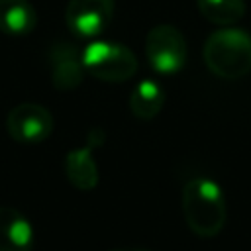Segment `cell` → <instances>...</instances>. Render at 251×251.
I'll use <instances>...</instances> for the list:
<instances>
[{
	"instance_id": "obj_1",
	"label": "cell",
	"mask_w": 251,
	"mask_h": 251,
	"mask_svg": "<svg viewBox=\"0 0 251 251\" xmlns=\"http://www.w3.org/2000/svg\"><path fill=\"white\" fill-rule=\"evenodd\" d=\"M182 214L188 229L198 237H214L226 224V198L218 182L204 176L190 178L182 188Z\"/></svg>"
},
{
	"instance_id": "obj_2",
	"label": "cell",
	"mask_w": 251,
	"mask_h": 251,
	"mask_svg": "<svg viewBox=\"0 0 251 251\" xmlns=\"http://www.w3.org/2000/svg\"><path fill=\"white\" fill-rule=\"evenodd\" d=\"M204 63L212 75L235 80L251 73V35L239 27H220L210 33L204 49Z\"/></svg>"
},
{
	"instance_id": "obj_3",
	"label": "cell",
	"mask_w": 251,
	"mask_h": 251,
	"mask_svg": "<svg viewBox=\"0 0 251 251\" xmlns=\"http://www.w3.org/2000/svg\"><path fill=\"white\" fill-rule=\"evenodd\" d=\"M82 65L88 75L104 82L129 80L137 71L135 53L114 41H92L82 51Z\"/></svg>"
},
{
	"instance_id": "obj_4",
	"label": "cell",
	"mask_w": 251,
	"mask_h": 251,
	"mask_svg": "<svg viewBox=\"0 0 251 251\" xmlns=\"http://www.w3.org/2000/svg\"><path fill=\"white\" fill-rule=\"evenodd\" d=\"M188 47L184 35L171 24H159L145 37V57L153 71L175 75L186 63Z\"/></svg>"
},
{
	"instance_id": "obj_5",
	"label": "cell",
	"mask_w": 251,
	"mask_h": 251,
	"mask_svg": "<svg viewBox=\"0 0 251 251\" xmlns=\"http://www.w3.org/2000/svg\"><path fill=\"white\" fill-rule=\"evenodd\" d=\"M53 116L51 112L33 102L18 104L10 110L6 118V131L8 135L18 143H41L45 141L53 131Z\"/></svg>"
},
{
	"instance_id": "obj_6",
	"label": "cell",
	"mask_w": 251,
	"mask_h": 251,
	"mask_svg": "<svg viewBox=\"0 0 251 251\" xmlns=\"http://www.w3.org/2000/svg\"><path fill=\"white\" fill-rule=\"evenodd\" d=\"M114 6V0H69L65 24L76 37H98L112 22Z\"/></svg>"
},
{
	"instance_id": "obj_7",
	"label": "cell",
	"mask_w": 251,
	"mask_h": 251,
	"mask_svg": "<svg viewBox=\"0 0 251 251\" xmlns=\"http://www.w3.org/2000/svg\"><path fill=\"white\" fill-rule=\"evenodd\" d=\"M106 139L104 129L92 127L86 137L84 147H76L67 153L65 157V175L69 182L78 190H92L98 184V167L92 157V149L102 145Z\"/></svg>"
},
{
	"instance_id": "obj_8",
	"label": "cell",
	"mask_w": 251,
	"mask_h": 251,
	"mask_svg": "<svg viewBox=\"0 0 251 251\" xmlns=\"http://www.w3.org/2000/svg\"><path fill=\"white\" fill-rule=\"evenodd\" d=\"M51 82L57 90H73L84 78V65L82 53L75 43L69 41H55L47 53Z\"/></svg>"
},
{
	"instance_id": "obj_9",
	"label": "cell",
	"mask_w": 251,
	"mask_h": 251,
	"mask_svg": "<svg viewBox=\"0 0 251 251\" xmlns=\"http://www.w3.org/2000/svg\"><path fill=\"white\" fill-rule=\"evenodd\" d=\"M33 227L24 214L0 206V251H31Z\"/></svg>"
},
{
	"instance_id": "obj_10",
	"label": "cell",
	"mask_w": 251,
	"mask_h": 251,
	"mask_svg": "<svg viewBox=\"0 0 251 251\" xmlns=\"http://www.w3.org/2000/svg\"><path fill=\"white\" fill-rule=\"evenodd\" d=\"M37 25V12L27 0H0V31L24 37Z\"/></svg>"
},
{
	"instance_id": "obj_11",
	"label": "cell",
	"mask_w": 251,
	"mask_h": 251,
	"mask_svg": "<svg viewBox=\"0 0 251 251\" xmlns=\"http://www.w3.org/2000/svg\"><path fill=\"white\" fill-rule=\"evenodd\" d=\"M165 104V90L157 80L145 78L137 82L129 94V110L137 120H153Z\"/></svg>"
},
{
	"instance_id": "obj_12",
	"label": "cell",
	"mask_w": 251,
	"mask_h": 251,
	"mask_svg": "<svg viewBox=\"0 0 251 251\" xmlns=\"http://www.w3.org/2000/svg\"><path fill=\"white\" fill-rule=\"evenodd\" d=\"M198 12L220 27L233 25L245 16V0H196Z\"/></svg>"
},
{
	"instance_id": "obj_13",
	"label": "cell",
	"mask_w": 251,
	"mask_h": 251,
	"mask_svg": "<svg viewBox=\"0 0 251 251\" xmlns=\"http://www.w3.org/2000/svg\"><path fill=\"white\" fill-rule=\"evenodd\" d=\"M110 251H151V249H147V247H116Z\"/></svg>"
}]
</instances>
